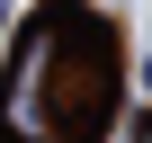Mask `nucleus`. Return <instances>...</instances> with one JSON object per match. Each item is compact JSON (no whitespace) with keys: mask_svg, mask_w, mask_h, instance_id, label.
<instances>
[{"mask_svg":"<svg viewBox=\"0 0 152 143\" xmlns=\"http://www.w3.org/2000/svg\"><path fill=\"white\" fill-rule=\"evenodd\" d=\"M107 107V36L81 9H45L0 81V143H81Z\"/></svg>","mask_w":152,"mask_h":143,"instance_id":"1","label":"nucleus"}]
</instances>
